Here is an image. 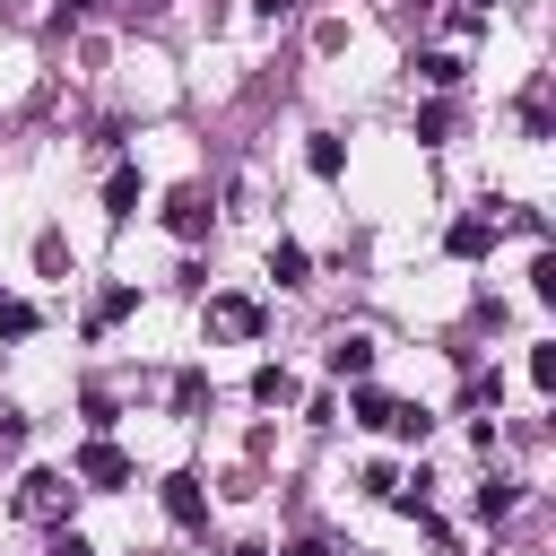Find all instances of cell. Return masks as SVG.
Masks as SVG:
<instances>
[{"mask_svg":"<svg viewBox=\"0 0 556 556\" xmlns=\"http://www.w3.org/2000/svg\"><path fill=\"white\" fill-rule=\"evenodd\" d=\"M17 513L26 521H70V478L61 469H26L17 478Z\"/></svg>","mask_w":556,"mask_h":556,"instance_id":"obj_5","label":"cell"},{"mask_svg":"<svg viewBox=\"0 0 556 556\" xmlns=\"http://www.w3.org/2000/svg\"><path fill=\"white\" fill-rule=\"evenodd\" d=\"M495 235H504V217H495V200H486V208H469V217L443 226V252H452V261H486Z\"/></svg>","mask_w":556,"mask_h":556,"instance_id":"obj_3","label":"cell"},{"mask_svg":"<svg viewBox=\"0 0 556 556\" xmlns=\"http://www.w3.org/2000/svg\"><path fill=\"white\" fill-rule=\"evenodd\" d=\"M78 408H87V434H113V417H122L113 391H78Z\"/></svg>","mask_w":556,"mask_h":556,"instance_id":"obj_20","label":"cell"},{"mask_svg":"<svg viewBox=\"0 0 556 556\" xmlns=\"http://www.w3.org/2000/svg\"><path fill=\"white\" fill-rule=\"evenodd\" d=\"M348 417H356V426H382V417H391V391L356 382V391H348Z\"/></svg>","mask_w":556,"mask_h":556,"instance_id":"obj_18","label":"cell"},{"mask_svg":"<svg viewBox=\"0 0 556 556\" xmlns=\"http://www.w3.org/2000/svg\"><path fill=\"white\" fill-rule=\"evenodd\" d=\"M382 426H391L400 443H426V434H434V417H426L417 400H391V417H382Z\"/></svg>","mask_w":556,"mask_h":556,"instance_id":"obj_15","label":"cell"},{"mask_svg":"<svg viewBox=\"0 0 556 556\" xmlns=\"http://www.w3.org/2000/svg\"><path fill=\"white\" fill-rule=\"evenodd\" d=\"M495 400H504V374H495V365L460 382V408H469V417H495Z\"/></svg>","mask_w":556,"mask_h":556,"instance_id":"obj_12","label":"cell"},{"mask_svg":"<svg viewBox=\"0 0 556 556\" xmlns=\"http://www.w3.org/2000/svg\"><path fill=\"white\" fill-rule=\"evenodd\" d=\"M139 313V287H104L96 295V330H113V321H130Z\"/></svg>","mask_w":556,"mask_h":556,"instance_id":"obj_17","label":"cell"},{"mask_svg":"<svg viewBox=\"0 0 556 556\" xmlns=\"http://www.w3.org/2000/svg\"><path fill=\"white\" fill-rule=\"evenodd\" d=\"M374 356H382V348H374L365 330H339V339L321 348V374H330V382H374Z\"/></svg>","mask_w":556,"mask_h":556,"instance_id":"obj_6","label":"cell"},{"mask_svg":"<svg viewBox=\"0 0 556 556\" xmlns=\"http://www.w3.org/2000/svg\"><path fill=\"white\" fill-rule=\"evenodd\" d=\"M87 9H96V0H61V26H70V17H87Z\"/></svg>","mask_w":556,"mask_h":556,"instance_id":"obj_26","label":"cell"},{"mask_svg":"<svg viewBox=\"0 0 556 556\" xmlns=\"http://www.w3.org/2000/svg\"><path fill=\"white\" fill-rule=\"evenodd\" d=\"M78 486H96V495H113V486H130V452L113 443V434H87V452H78V469H70Z\"/></svg>","mask_w":556,"mask_h":556,"instance_id":"obj_2","label":"cell"},{"mask_svg":"<svg viewBox=\"0 0 556 556\" xmlns=\"http://www.w3.org/2000/svg\"><path fill=\"white\" fill-rule=\"evenodd\" d=\"M287 9H295V0H252V17H261V26H278Z\"/></svg>","mask_w":556,"mask_h":556,"instance_id":"obj_24","label":"cell"},{"mask_svg":"<svg viewBox=\"0 0 556 556\" xmlns=\"http://www.w3.org/2000/svg\"><path fill=\"white\" fill-rule=\"evenodd\" d=\"M417 139H426V148H434V139H452V104H443V96H434V104H417Z\"/></svg>","mask_w":556,"mask_h":556,"instance_id":"obj_19","label":"cell"},{"mask_svg":"<svg viewBox=\"0 0 556 556\" xmlns=\"http://www.w3.org/2000/svg\"><path fill=\"white\" fill-rule=\"evenodd\" d=\"M208 339H261L269 330V313H261V295H208Z\"/></svg>","mask_w":556,"mask_h":556,"instance_id":"obj_4","label":"cell"},{"mask_svg":"<svg viewBox=\"0 0 556 556\" xmlns=\"http://www.w3.org/2000/svg\"><path fill=\"white\" fill-rule=\"evenodd\" d=\"M104 208H113V217L139 208V165H113V174H104Z\"/></svg>","mask_w":556,"mask_h":556,"instance_id":"obj_14","label":"cell"},{"mask_svg":"<svg viewBox=\"0 0 556 556\" xmlns=\"http://www.w3.org/2000/svg\"><path fill=\"white\" fill-rule=\"evenodd\" d=\"M400 9H408V17H426V9H434V0H400Z\"/></svg>","mask_w":556,"mask_h":556,"instance_id":"obj_27","label":"cell"},{"mask_svg":"<svg viewBox=\"0 0 556 556\" xmlns=\"http://www.w3.org/2000/svg\"><path fill=\"white\" fill-rule=\"evenodd\" d=\"M408 70H417V78H426L434 96H452V87H469V61H460V52H417Z\"/></svg>","mask_w":556,"mask_h":556,"instance_id":"obj_8","label":"cell"},{"mask_svg":"<svg viewBox=\"0 0 556 556\" xmlns=\"http://www.w3.org/2000/svg\"><path fill=\"white\" fill-rule=\"evenodd\" d=\"M269 278H278V287H313V252L278 235V243H269Z\"/></svg>","mask_w":556,"mask_h":556,"instance_id":"obj_9","label":"cell"},{"mask_svg":"<svg viewBox=\"0 0 556 556\" xmlns=\"http://www.w3.org/2000/svg\"><path fill=\"white\" fill-rule=\"evenodd\" d=\"M304 165H313L321 182H339V165H348V148H339L330 130H313V139H304Z\"/></svg>","mask_w":556,"mask_h":556,"instance_id":"obj_13","label":"cell"},{"mask_svg":"<svg viewBox=\"0 0 556 556\" xmlns=\"http://www.w3.org/2000/svg\"><path fill=\"white\" fill-rule=\"evenodd\" d=\"M287 556H330V539H295V547H287Z\"/></svg>","mask_w":556,"mask_h":556,"instance_id":"obj_25","label":"cell"},{"mask_svg":"<svg viewBox=\"0 0 556 556\" xmlns=\"http://www.w3.org/2000/svg\"><path fill=\"white\" fill-rule=\"evenodd\" d=\"M513 504H521V478H486V486H478V495H469V513H478V521H486V530H495V521H504V513H513Z\"/></svg>","mask_w":556,"mask_h":556,"instance_id":"obj_10","label":"cell"},{"mask_svg":"<svg viewBox=\"0 0 556 556\" xmlns=\"http://www.w3.org/2000/svg\"><path fill=\"white\" fill-rule=\"evenodd\" d=\"M156 495H165V521H174V530H208V486H200L191 469H174Z\"/></svg>","mask_w":556,"mask_h":556,"instance_id":"obj_7","label":"cell"},{"mask_svg":"<svg viewBox=\"0 0 556 556\" xmlns=\"http://www.w3.org/2000/svg\"><path fill=\"white\" fill-rule=\"evenodd\" d=\"M521 130H530V139H547V96H539V87L521 96Z\"/></svg>","mask_w":556,"mask_h":556,"instance_id":"obj_21","label":"cell"},{"mask_svg":"<svg viewBox=\"0 0 556 556\" xmlns=\"http://www.w3.org/2000/svg\"><path fill=\"white\" fill-rule=\"evenodd\" d=\"M43 556H96V547H87V539H78L70 521H52V547H43Z\"/></svg>","mask_w":556,"mask_h":556,"instance_id":"obj_23","label":"cell"},{"mask_svg":"<svg viewBox=\"0 0 556 556\" xmlns=\"http://www.w3.org/2000/svg\"><path fill=\"white\" fill-rule=\"evenodd\" d=\"M35 330H43V313L26 295H0V339H35Z\"/></svg>","mask_w":556,"mask_h":556,"instance_id":"obj_16","label":"cell"},{"mask_svg":"<svg viewBox=\"0 0 556 556\" xmlns=\"http://www.w3.org/2000/svg\"><path fill=\"white\" fill-rule=\"evenodd\" d=\"M200 400H208V382H200V374H174V408H182V417H191V408H200Z\"/></svg>","mask_w":556,"mask_h":556,"instance_id":"obj_22","label":"cell"},{"mask_svg":"<svg viewBox=\"0 0 556 556\" xmlns=\"http://www.w3.org/2000/svg\"><path fill=\"white\" fill-rule=\"evenodd\" d=\"M208 226H217V200H208L200 182H174V191H165V235H174V243H200Z\"/></svg>","mask_w":556,"mask_h":556,"instance_id":"obj_1","label":"cell"},{"mask_svg":"<svg viewBox=\"0 0 556 556\" xmlns=\"http://www.w3.org/2000/svg\"><path fill=\"white\" fill-rule=\"evenodd\" d=\"M252 400H261V408H287V400H295V374H287V365H252Z\"/></svg>","mask_w":556,"mask_h":556,"instance_id":"obj_11","label":"cell"}]
</instances>
